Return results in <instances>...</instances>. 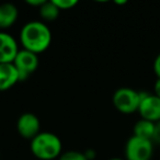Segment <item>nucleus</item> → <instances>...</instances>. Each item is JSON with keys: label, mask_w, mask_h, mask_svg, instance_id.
<instances>
[{"label": "nucleus", "mask_w": 160, "mask_h": 160, "mask_svg": "<svg viewBox=\"0 0 160 160\" xmlns=\"http://www.w3.org/2000/svg\"><path fill=\"white\" fill-rule=\"evenodd\" d=\"M151 142L160 145V122L156 123L155 132H153V136H152V139H151Z\"/></svg>", "instance_id": "15"}, {"label": "nucleus", "mask_w": 160, "mask_h": 160, "mask_svg": "<svg viewBox=\"0 0 160 160\" xmlns=\"http://www.w3.org/2000/svg\"><path fill=\"white\" fill-rule=\"evenodd\" d=\"M45 1H46V0H27V3L29 6H32V7H35L38 9Z\"/></svg>", "instance_id": "17"}, {"label": "nucleus", "mask_w": 160, "mask_h": 160, "mask_svg": "<svg viewBox=\"0 0 160 160\" xmlns=\"http://www.w3.org/2000/svg\"><path fill=\"white\" fill-rule=\"evenodd\" d=\"M58 160H89V158L83 152H80L77 150H69L66 152H62L59 156Z\"/></svg>", "instance_id": "13"}, {"label": "nucleus", "mask_w": 160, "mask_h": 160, "mask_svg": "<svg viewBox=\"0 0 160 160\" xmlns=\"http://www.w3.org/2000/svg\"><path fill=\"white\" fill-rule=\"evenodd\" d=\"M19 81V72L13 64H0V92L11 89Z\"/></svg>", "instance_id": "9"}, {"label": "nucleus", "mask_w": 160, "mask_h": 160, "mask_svg": "<svg viewBox=\"0 0 160 160\" xmlns=\"http://www.w3.org/2000/svg\"><path fill=\"white\" fill-rule=\"evenodd\" d=\"M140 118L152 123L160 122V98L153 93H142V100L138 108Z\"/></svg>", "instance_id": "6"}, {"label": "nucleus", "mask_w": 160, "mask_h": 160, "mask_svg": "<svg viewBox=\"0 0 160 160\" xmlns=\"http://www.w3.org/2000/svg\"><path fill=\"white\" fill-rule=\"evenodd\" d=\"M12 64L18 70L20 81H24L36 71L38 67V57L36 54L22 48L19 51Z\"/></svg>", "instance_id": "5"}, {"label": "nucleus", "mask_w": 160, "mask_h": 160, "mask_svg": "<svg viewBox=\"0 0 160 160\" xmlns=\"http://www.w3.org/2000/svg\"><path fill=\"white\" fill-rule=\"evenodd\" d=\"M155 125H156V123L140 118V120L137 121V122L135 123V125H134L133 136L151 140L153 136V132H155Z\"/></svg>", "instance_id": "11"}, {"label": "nucleus", "mask_w": 160, "mask_h": 160, "mask_svg": "<svg viewBox=\"0 0 160 160\" xmlns=\"http://www.w3.org/2000/svg\"><path fill=\"white\" fill-rule=\"evenodd\" d=\"M153 94L160 98V78H157L155 85H153Z\"/></svg>", "instance_id": "18"}, {"label": "nucleus", "mask_w": 160, "mask_h": 160, "mask_svg": "<svg viewBox=\"0 0 160 160\" xmlns=\"http://www.w3.org/2000/svg\"><path fill=\"white\" fill-rule=\"evenodd\" d=\"M153 72L157 76V78H160V53L153 60Z\"/></svg>", "instance_id": "16"}, {"label": "nucleus", "mask_w": 160, "mask_h": 160, "mask_svg": "<svg viewBox=\"0 0 160 160\" xmlns=\"http://www.w3.org/2000/svg\"><path fill=\"white\" fill-rule=\"evenodd\" d=\"M19 51L16 38L7 32L0 31V64H12Z\"/></svg>", "instance_id": "8"}, {"label": "nucleus", "mask_w": 160, "mask_h": 160, "mask_svg": "<svg viewBox=\"0 0 160 160\" xmlns=\"http://www.w3.org/2000/svg\"><path fill=\"white\" fill-rule=\"evenodd\" d=\"M153 153V142L149 139L132 136L125 145V160H150Z\"/></svg>", "instance_id": "4"}, {"label": "nucleus", "mask_w": 160, "mask_h": 160, "mask_svg": "<svg viewBox=\"0 0 160 160\" xmlns=\"http://www.w3.org/2000/svg\"><path fill=\"white\" fill-rule=\"evenodd\" d=\"M60 13V10L56 7L53 0L45 1L40 8H38V14L44 21H55Z\"/></svg>", "instance_id": "12"}, {"label": "nucleus", "mask_w": 160, "mask_h": 160, "mask_svg": "<svg viewBox=\"0 0 160 160\" xmlns=\"http://www.w3.org/2000/svg\"><path fill=\"white\" fill-rule=\"evenodd\" d=\"M20 43L23 49L38 55L45 52L52 43V32L42 21H30L20 31Z\"/></svg>", "instance_id": "1"}, {"label": "nucleus", "mask_w": 160, "mask_h": 160, "mask_svg": "<svg viewBox=\"0 0 160 160\" xmlns=\"http://www.w3.org/2000/svg\"><path fill=\"white\" fill-rule=\"evenodd\" d=\"M17 131L21 137L32 140L41 133V122L34 113L25 112L17 121Z\"/></svg>", "instance_id": "7"}, {"label": "nucleus", "mask_w": 160, "mask_h": 160, "mask_svg": "<svg viewBox=\"0 0 160 160\" xmlns=\"http://www.w3.org/2000/svg\"><path fill=\"white\" fill-rule=\"evenodd\" d=\"M53 2L56 5V7L62 11V10H69L72 9L75 6L78 5L77 0H53Z\"/></svg>", "instance_id": "14"}, {"label": "nucleus", "mask_w": 160, "mask_h": 160, "mask_svg": "<svg viewBox=\"0 0 160 160\" xmlns=\"http://www.w3.org/2000/svg\"><path fill=\"white\" fill-rule=\"evenodd\" d=\"M30 149L34 157L40 160H54L62 155V144L60 138L51 132H41L31 140Z\"/></svg>", "instance_id": "2"}, {"label": "nucleus", "mask_w": 160, "mask_h": 160, "mask_svg": "<svg viewBox=\"0 0 160 160\" xmlns=\"http://www.w3.org/2000/svg\"><path fill=\"white\" fill-rule=\"evenodd\" d=\"M142 93L132 88L123 87L118 89L112 97L113 105L118 112L124 114H132L138 111L142 100Z\"/></svg>", "instance_id": "3"}, {"label": "nucleus", "mask_w": 160, "mask_h": 160, "mask_svg": "<svg viewBox=\"0 0 160 160\" xmlns=\"http://www.w3.org/2000/svg\"><path fill=\"white\" fill-rule=\"evenodd\" d=\"M109 160H124V159H122V158H118V157H115V158H111V159H109Z\"/></svg>", "instance_id": "19"}, {"label": "nucleus", "mask_w": 160, "mask_h": 160, "mask_svg": "<svg viewBox=\"0 0 160 160\" xmlns=\"http://www.w3.org/2000/svg\"><path fill=\"white\" fill-rule=\"evenodd\" d=\"M19 18V9L11 2H5L0 5V30L11 28Z\"/></svg>", "instance_id": "10"}]
</instances>
